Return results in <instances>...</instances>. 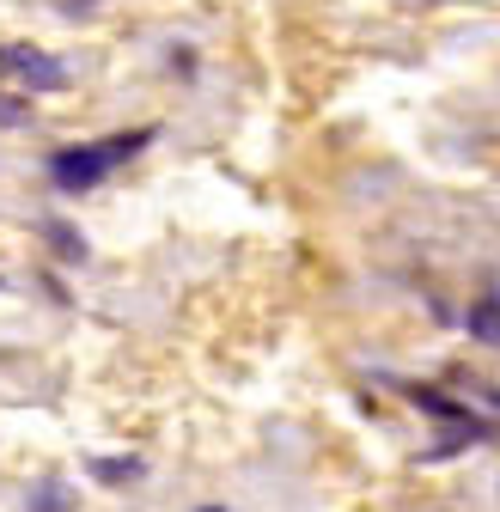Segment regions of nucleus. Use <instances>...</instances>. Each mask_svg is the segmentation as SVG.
I'll list each match as a JSON object with an SVG mask.
<instances>
[{
  "mask_svg": "<svg viewBox=\"0 0 500 512\" xmlns=\"http://www.w3.org/2000/svg\"><path fill=\"white\" fill-rule=\"evenodd\" d=\"M153 141V128H135V135H110V141H80V147H61L49 159V177L61 196H86V189H98L116 165H129L141 147Z\"/></svg>",
  "mask_w": 500,
  "mask_h": 512,
  "instance_id": "nucleus-1",
  "label": "nucleus"
},
{
  "mask_svg": "<svg viewBox=\"0 0 500 512\" xmlns=\"http://www.w3.org/2000/svg\"><path fill=\"white\" fill-rule=\"evenodd\" d=\"M470 336L500 348V305H476V311H470Z\"/></svg>",
  "mask_w": 500,
  "mask_h": 512,
  "instance_id": "nucleus-3",
  "label": "nucleus"
},
{
  "mask_svg": "<svg viewBox=\"0 0 500 512\" xmlns=\"http://www.w3.org/2000/svg\"><path fill=\"white\" fill-rule=\"evenodd\" d=\"M31 512H68V494H61V482H43L37 500H31Z\"/></svg>",
  "mask_w": 500,
  "mask_h": 512,
  "instance_id": "nucleus-5",
  "label": "nucleus"
},
{
  "mask_svg": "<svg viewBox=\"0 0 500 512\" xmlns=\"http://www.w3.org/2000/svg\"><path fill=\"white\" fill-rule=\"evenodd\" d=\"M25 122H31V110L19 98H0V128H25Z\"/></svg>",
  "mask_w": 500,
  "mask_h": 512,
  "instance_id": "nucleus-7",
  "label": "nucleus"
},
{
  "mask_svg": "<svg viewBox=\"0 0 500 512\" xmlns=\"http://www.w3.org/2000/svg\"><path fill=\"white\" fill-rule=\"evenodd\" d=\"M0 68H7L13 86H25V92H61V86H68V68H61L55 55L31 49V43H7V49H0Z\"/></svg>",
  "mask_w": 500,
  "mask_h": 512,
  "instance_id": "nucleus-2",
  "label": "nucleus"
},
{
  "mask_svg": "<svg viewBox=\"0 0 500 512\" xmlns=\"http://www.w3.org/2000/svg\"><path fill=\"white\" fill-rule=\"evenodd\" d=\"M92 476H104V482H135V476H141V464H110V458H92Z\"/></svg>",
  "mask_w": 500,
  "mask_h": 512,
  "instance_id": "nucleus-4",
  "label": "nucleus"
},
{
  "mask_svg": "<svg viewBox=\"0 0 500 512\" xmlns=\"http://www.w3.org/2000/svg\"><path fill=\"white\" fill-rule=\"evenodd\" d=\"M43 232H49V238H55L61 250H68V256H86V238H74V232H68V226H61V220H49Z\"/></svg>",
  "mask_w": 500,
  "mask_h": 512,
  "instance_id": "nucleus-6",
  "label": "nucleus"
},
{
  "mask_svg": "<svg viewBox=\"0 0 500 512\" xmlns=\"http://www.w3.org/2000/svg\"><path fill=\"white\" fill-rule=\"evenodd\" d=\"M202 512H220V506H202Z\"/></svg>",
  "mask_w": 500,
  "mask_h": 512,
  "instance_id": "nucleus-8",
  "label": "nucleus"
}]
</instances>
